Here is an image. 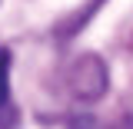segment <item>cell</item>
Here are the masks:
<instances>
[{
    "label": "cell",
    "mask_w": 133,
    "mask_h": 129,
    "mask_svg": "<svg viewBox=\"0 0 133 129\" xmlns=\"http://www.w3.org/2000/svg\"><path fill=\"white\" fill-rule=\"evenodd\" d=\"M107 83H110V73H107V63L100 60L97 53H83L73 63L66 66L63 73V86L66 93L80 103H93L107 93Z\"/></svg>",
    "instance_id": "1"
},
{
    "label": "cell",
    "mask_w": 133,
    "mask_h": 129,
    "mask_svg": "<svg viewBox=\"0 0 133 129\" xmlns=\"http://www.w3.org/2000/svg\"><path fill=\"white\" fill-rule=\"evenodd\" d=\"M10 99V53L0 50V106Z\"/></svg>",
    "instance_id": "2"
}]
</instances>
